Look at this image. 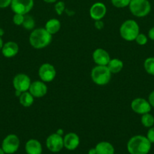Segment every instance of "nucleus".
Returning <instances> with one entry per match:
<instances>
[{
    "label": "nucleus",
    "mask_w": 154,
    "mask_h": 154,
    "mask_svg": "<svg viewBox=\"0 0 154 154\" xmlns=\"http://www.w3.org/2000/svg\"><path fill=\"white\" fill-rule=\"evenodd\" d=\"M47 148L52 153H58L63 148V137L55 132L47 138L45 141Z\"/></svg>",
    "instance_id": "8"
},
{
    "label": "nucleus",
    "mask_w": 154,
    "mask_h": 154,
    "mask_svg": "<svg viewBox=\"0 0 154 154\" xmlns=\"http://www.w3.org/2000/svg\"><path fill=\"white\" fill-rule=\"evenodd\" d=\"M97 154H114L115 148L113 144L107 141H101L95 146Z\"/></svg>",
    "instance_id": "18"
},
{
    "label": "nucleus",
    "mask_w": 154,
    "mask_h": 154,
    "mask_svg": "<svg viewBox=\"0 0 154 154\" xmlns=\"http://www.w3.org/2000/svg\"><path fill=\"white\" fill-rule=\"evenodd\" d=\"M95 26L97 29L101 30L104 29V23L101 20H95Z\"/></svg>",
    "instance_id": "31"
},
{
    "label": "nucleus",
    "mask_w": 154,
    "mask_h": 154,
    "mask_svg": "<svg viewBox=\"0 0 154 154\" xmlns=\"http://www.w3.org/2000/svg\"><path fill=\"white\" fill-rule=\"evenodd\" d=\"M146 137L150 141L151 144H154V126L149 128Z\"/></svg>",
    "instance_id": "29"
},
{
    "label": "nucleus",
    "mask_w": 154,
    "mask_h": 154,
    "mask_svg": "<svg viewBox=\"0 0 154 154\" xmlns=\"http://www.w3.org/2000/svg\"><path fill=\"white\" fill-rule=\"evenodd\" d=\"M123 62L117 58L110 59V62L107 64V67L112 74H117L120 72L123 69Z\"/></svg>",
    "instance_id": "20"
},
{
    "label": "nucleus",
    "mask_w": 154,
    "mask_h": 154,
    "mask_svg": "<svg viewBox=\"0 0 154 154\" xmlns=\"http://www.w3.org/2000/svg\"><path fill=\"white\" fill-rule=\"evenodd\" d=\"M56 69L50 63H44L39 67L38 75L42 81L48 83L52 81L56 77Z\"/></svg>",
    "instance_id": "9"
},
{
    "label": "nucleus",
    "mask_w": 154,
    "mask_h": 154,
    "mask_svg": "<svg viewBox=\"0 0 154 154\" xmlns=\"http://www.w3.org/2000/svg\"><path fill=\"white\" fill-rule=\"evenodd\" d=\"M35 25H36V23H35V20L33 19V17L26 14L25 17H24V23L22 24L23 27L27 30H33Z\"/></svg>",
    "instance_id": "24"
},
{
    "label": "nucleus",
    "mask_w": 154,
    "mask_h": 154,
    "mask_svg": "<svg viewBox=\"0 0 154 154\" xmlns=\"http://www.w3.org/2000/svg\"><path fill=\"white\" fill-rule=\"evenodd\" d=\"M24 17H25V15L14 14L13 17V23L17 26H22L24 20Z\"/></svg>",
    "instance_id": "28"
},
{
    "label": "nucleus",
    "mask_w": 154,
    "mask_h": 154,
    "mask_svg": "<svg viewBox=\"0 0 154 154\" xmlns=\"http://www.w3.org/2000/svg\"><path fill=\"white\" fill-rule=\"evenodd\" d=\"M134 41H135L136 43H137V45L143 46V45H145L147 43L148 38L146 37V35L143 34V33H139L138 35L136 37L135 40Z\"/></svg>",
    "instance_id": "27"
},
{
    "label": "nucleus",
    "mask_w": 154,
    "mask_h": 154,
    "mask_svg": "<svg viewBox=\"0 0 154 154\" xmlns=\"http://www.w3.org/2000/svg\"><path fill=\"white\" fill-rule=\"evenodd\" d=\"M112 73L107 66H98L92 69L91 72L92 81L98 86H104L109 84L111 80Z\"/></svg>",
    "instance_id": "4"
},
{
    "label": "nucleus",
    "mask_w": 154,
    "mask_h": 154,
    "mask_svg": "<svg viewBox=\"0 0 154 154\" xmlns=\"http://www.w3.org/2000/svg\"><path fill=\"white\" fill-rule=\"evenodd\" d=\"M110 1L114 7L118 8H123L128 7L131 0H110Z\"/></svg>",
    "instance_id": "25"
},
{
    "label": "nucleus",
    "mask_w": 154,
    "mask_h": 154,
    "mask_svg": "<svg viewBox=\"0 0 154 154\" xmlns=\"http://www.w3.org/2000/svg\"><path fill=\"white\" fill-rule=\"evenodd\" d=\"M29 92L34 98H42L48 93V87L43 81H36L31 83Z\"/></svg>",
    "instance_id": "12"
},
{
    "label": "nucleus",
    "mask_w": 154,
    "mask_h": 154,
    "mask_svg": "<svg viewBox=\"0 0 154 154\" xmlns=\"http://www.w3.org/2000/svg\"><path fill=\"white\" fill-rule=\"evenodd\" d=\"M19 51V46L14 42H8L4 44L2 49V54L6 58L15 57Z\"/></svg>",
    "instance_id": "16"
},
{
    "label": "nucleus",
    "mask_w": 154,
    "mask_h": 154,
    "mask_svg": "<svg viewBox=\"0 0 154 154\" xmlns=\"http://www.w3.org/2000/svg\"><path fill=\"white\" fill-rule=\"evenodd\" d=\"M25 151L27 154H42V144L36 139L28 140L25 144Z\"/></svg>",
    "instance_id": "17"
},
{
    "label": "nucleus",
    "mask_w": 154,
    "mask_h": 154,
    "mask_svg": "<svg viewBox=\"0 0 154 154\" xmlns=\"http://www.w3.org/2000/svg\"><path fill=\"white\" fill-rule=\"evenodd\" d=\"M140 122L144 127L150 128L154 126V117L149 113H146L141 115Z\"/></svg>",
    "instance_id": "22"
},
{
    "label": "nucleus",
    "mask_w": 154,
    "mask_h": 154,
    "mask_svg": "<svg viewBox=\"0 0 154 154\" xmlns=\"http://www.w3.org/2000/svg\"><path fill=\"white\" fill-rule=\"evenodd\" d=\"M88 154H97V152H96V149L95 148H91L90 150H88Z\"/></svg>",
    "instance_id": "34"
},
{
    "label": "nucleus",
    "mask_w": 154,
    "mask_h": 154,
    "mask_svg": "<svg viewBox=\"0 0 154 154\" xmlns=\"http://www.w3.org/2000/svg\"><path fill=\"white\" fill-rule=\"evenodd\" d=\"M80 144V138L75 132H69L63 137V147L68 150H75Z\"/></svg>",
    "instance_id": "15"
},
{
    "label": "nucleus",
    "mask_w": 154,
    "mask_h": 154,
    "mask_svg": "<svg viewBox=\"0 0 154 154\" xmlns=\"http://www.w3.org/2000/svg\"><path fill=\"white\" fill-rule=\"evenodd\" d=\"M131 110L137 114H143L149 113L151 111V105H149L148 100L143 98H136L131 103Z\"/></svg>",
    "instance_id": "11"
},
{
    "label": "nucleus",
    "mask_w": 154,
    "mask_h": 154,
    "mask_svg": "<svg viewBox=\"0 0 154 154\" xmlns=\"http://www.w3.org/2000/svg\"><path fill=\"white\" fill-rule=\"evenodd\" d=\"M3 45H4L3 40H2V36H0V51H2V49Z\"/></svg>",
    "instance_id": "37"
},
{
    "label": "nucleus",
    "mask_w": 154,
    "mask_h": 154,
    "mask_svg": "<svg viewBox=\"0 0 154 154\" xmlns=\"http://www.w3.org/2000/svg\"><path fill=\"white\" fill-rule=\"evenodd\" d=\"M20 104L24 108H29L34 102V97L29 91L24 92L19 96Z\"/></svg>",
    "instance_id": "21"
},
{
    "label": "nucleus",
    "mask_w": 154,
    "mask_h": 154,
    "mask_svg": "<svg viewBox=\"0 0 154 154\" xmlns=\"http://www.w3.org/2000/svg\"><path fill=\"white\" fill-rule=\"evenodd\" d=\"M21 144L19 138L14 134H9L3 139L2 148L5 154H14L18 150Z\"/></svg>",
    "instance_id": "6"
},
{
    "label": "nucleus",
    "mask_w": 154,
    "mask_h": 154,
    "mask_svg": "<svg viewBox=\"0 0 154 154\" xmlns=\"http://www.w3.org/2000/svg\"><path fill=\"white\" fill-rule=\"evenodd\" d=\"M12 0H0V8H6L11 5Z\"/></svg>",
    "instance_id": "30"
},
{
    "label": "nucleus",
    "mask_w": 154,
    "mask_h": 154,
    "mask_svg": "<svg viewBox=\"0 0 154 154\" xmlns=\"http://www.w3.org/2000/svg\"><path fill=\"white\" fill-rule=\"evenodd\" d=\"M43 1L45 2L48 3V4H51V3L57 2L58 1V0H43Z\"/></svg>",
    "instance_id": "35"
},
{
    "label": "nucleus",
    "mask_w": 154,
    "mask_h": 154,
    "mask_svg": "<svg viewBox=\"0 0 154 154\" xmlns=\"http://www.w3.org/2000/svg\"><path fill=\"white\" fill-rule=\"evenodd\" d=\"M107 7L103 2H95L91 6L89 14L94 20H102L107 14Z\"/></svg>",
    "instance_id": "13"
},
{
    "label": "nucleus",
    "mask_w": 154,
    "mask_h": 154,
    "mask_svg": "<svg viewBox=\"0 0 154 154\" xmlns=\"http://www.w3.org/2000/svg\"><path fill=\"white\" fill-rule=\"evenodd\" d=\"M148 102H149L151 107L154 108V90L149 93V96H148Z\"/></svg>",
    "instance_id": "32"
},
{
    "label": "nucleus",
    "mask_w": 154,
    "mask_h": 154,
    "mask_svg": "<svg viewBox=\"0 0 154 154\" xmlns=\"http://www.w3.org/2000/svg\"><path fill=\"white\" fill-rule=\"evenodd\" d=\"M148 38L150 40L154 41V26L149 29V30L148 31Z\"/></svg>",
    "instance_id": "33"
},
{
    "label": "nucleus",
    "mask_w": 154,
    "mask_h": 154,
    "mask_svg": "<svg viewBox=\"0 0 154 154\" xmlns=\"http://www.w3.org/2000/svg\"><path fill=\"white\" fill-rule=\"evenodd\" d=\"M52 40V35L50 34L45 28L35 29L30 33L29 41L35 49H43L46 48Z\"/></svg>",
    "instance_id": "2"
},
{
    "label": "nucleus",
    "mask_w": 154,
    "mask_h": 154,
    "mask_svg": "<svg viewBox=\"0 0 154 154\" xmlns=\"http://www.w3.org/2000/svg\"><path fill=\"white\" fill-rule=\"evenodd\" d=\"M92 59L98 66H107L111 58L107 51L102 48H98L92 54Z\"/></svg>",
    "instance_id": "14"
},
{
    "label": "nucleus",
    "mask_w": 154,
    "mask_h": 154,
    "mask_svg": "<svg viewBox=\"0 0 154 154\" xmlns=\"http://www.w3.org/2000/svg\"><path fill=\"white\" fill-rule=\"evenodd\" d=\"M0 154H5V153L4 152L3 149L2 147H0Z\"/></svg>",
    "instance_id": "38"
},
{
    "label": "nucleus",
    "mask_w": 154,
    "mask_h": 154,
    "mask_svg": "<svg viewBox=\"0 0 154 154\" xmlns=\"http://www.w3.org/2000/svg\"><path fill=\"white\" fill-rule=\"evenodd\" d=\"M152 144L146 136L137 135L131 137L127 143V150L129 154H148Z\"/></svg>",
    "instance_id": "1"
},
{
    "label": "nucleus",
    "mask_w": 154,
    "mask_h": 154,
    "mask_svg": "<svg viewBox=\"0 0 154 154\" xmlns=\"http://www.w3.org/2000/svg\"><path fill=\"white\" fill-rule=\"evenodd\" d=\"M10 6L14 14L26 15L33 9L34 0H12Z\"/></svg>",
    "instance_id": "7"
},
{
    "label": "nucleus",
    "mask_w": 154,
    "mask_h": 154,
    "mask_svg": "<svg viewBox=\"0 0 154 154\" xmlns=\"http://www.w3.org/2000/svg\"><path fill=\"white\" fill-rule=\"evenodd\" d=\"M31 83V80L28 75L22 73L18 74L13 79V87L17 91L24 93L29 91Z\"/></svg>",
    "instance_id": "10"
},
{
    "label": "nucleus",
    "mask_w": 154,
    "mask_h": 154,
    "mask_svg": "<svg viewBox=\"0 0 154 154\" xmlns=\"http://www.w3.org/2000/svg\"><path fill=\"white\" fill-rule=\"evenodd\" d=\"M143 67L146 73L154 75V57H148L143 63Z\"/></svg>",
    "instance_id": "23"
},
{
    "label": "nucleus",
    "mask_w": 154,
    "mask_h": 154,
    "mask_svg": "<svg viewBox=\"0 0 154 154\" xmlns=\"http://www.w3.org/2000/svg\"><path fill=\"white\" fill-rule=\"evenodd\" d=\"M60 22L59 20L52 18V19L48 20L45 25V29L50 33L51 35H54L58 32L60 29Z\"/></svg>",
    "instance_id": "19"
},
{
    "label": "nucleus",
    "mask_w": 154,
    "mask_h": 154,
    "mask_svg": "<svg viewBox=\"0 0 154 154\" xmlns=\"http://www.w3.org/2000/svg\"><path fill=\"white\" fill-rule=\"evenodd\" d=\"M56 133L58 134V135H61V136H63V129H57V132H56Z\"/></svg>",
    "instance_id": "36"
},
{
    "label": "nucleus",
    "mask_w": 154,
    "mask_h": 154,
    "mask_svg": "<svg viewBox=\"0 0 154 154\" xmlns=\"http://www.w3.org/2000/svg\"><path fill=\"white\" fill-rule=\"evenodd\" d=\"M54 9L57 15H61L66 10L65 8V3L63 1H57L54 5Z\"/></svg>",
    "instance_id": "26"
},
{
    "label": "nucleus",
    "mask_w": 154,
    "mask_h": 154,
    "mask_svg": "<svg viewBox=\"0 0 154 154\" xmlns=\"http://www.w3.org/2000/svg\"><path fill=\"white\" fill-rule=\"evenodd\" d=\"M128 8L134 16L144 17L150 12L151 4L148 0H131Z\"/></svg>",
    "instance_id": "5"
},
{
    "label": "nucleus",
    "mask_w": 154,
    "mask_h": 154,
    "mask_svg": "<svg viewBox=\"0 0 154 154\" xmlns=\"http://www.w3.org/2000/svg\"><path fill=\"white\" fill-rule=\"evenodd\" d=\"M140 33V27L134 20H127L124 21L119 28V34L124 40L132 42Z\"/></svg>",
    "instance_id": "3"
}]
</instances>
